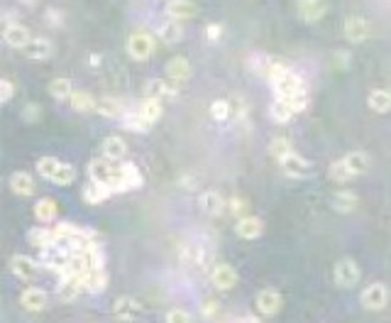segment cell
Segmentation results:
<instances>
[{
    "instance_id": "7402d4cb",
    "label": "cell",
    "mask_w": 391,
    "mask_h": 323,
    "mask_svg": "<svg viewBox=\"0 0 391 323\" xmlns=\"http://www.w3.org/2000/svg\"><path fill=\"white\" fill-rule=\"evenodd\" d=\"M183 35H186L183 32V22L174 20V17H169V20H164L157 27V37L164 44H179L183 39Z\"/></svg>"
},
{
    "instance_id": "8fae6325",
    "label": "cell",
    "mask_w": 391,
    "mask_h": 323,
    "mask_svg": "<svg viewBox=\"0 0 391 323\" xmlns=\"http://www.w3.org/2000/svg\"><path fill=\"white\" fill-rule=\"evenodd\" d=\"M274 91H277V96H289V93H301L305 91V81L301 79L296 71L286 69L284 74H279L277 79L272 81Z\"/></svg>"
},
{
    "instance_id": "9a60e30c",
    "label": "cell",
    "mask_w": 391,
    "mask_h": 323,
    "mask_svg": "<svg viewBox=\"0 0 391 323\" xmlns=\"http://www.w3.org/2000/svg\"><path fill=\"white\" fill-rule=\"evenodd\" d=\"M296 10H299L301 20L308 22V25H313V22H321L323 17H325L328 0H299Z\"/></svg>"
},
{
    "instance_id": "44dd1931",
    "label": "cell",
    "mask_w": 391,
    "mask_h": 323,
    "mask_svg": "<svg viewBox=\"0 0 391 323\" xmlns=\"http://www.w3.org/2000/svg\"><path fill=\"white\" fill-rule=\"evenodd\" d=\"M22 54L32 61H44L54 54V44L49 42L47 37H32L30 42H27V47L22 49Z\"/></svg>"
},
{
    "instance_id": "74e56055",
    "label": "cell",
    "mask_w": 391,
    "mask_h": 323,
    "mask_svg": "<svg viewBox=\"0 0 391 323\" xmlns=\"http://www.w3.org/2000/svg\"><path fill=\"white\" fill-rule=\"evenodd\" d=\"M328 179H330V182H335V184H348V182H352V179H357V177H354V172L348 167V162L338 159V162H332L330 167H328Z\"/></svg>"
},
{
    "instance_id": "f35d334b",
    "label": "cell",
    "mask_w": 391,
    "mask_h": 323,
    "mask_svg": "<svg viewBox=\"0 0 391 323\" xmlns=\"http://www.w3.org/2000/svg\"><path fill=\"white\" fill-rule=\"evenodd\" d=\"M123 125H125V130H130V133H139V135L150 133V128H152V123H147L139 110H128V113L123 115Z\"/></svg>"
},
{
    "instance_id": "f546056e",
    "label": "cell",
    "mask_w": 391,
    "mask_h": 323,
    "mask_svg": "<svg viewBox=\"0 0 391 323\" xmlns=\"http://www.w3.org/2000/svg\"><path fill=\"white\" fill-rule=\"evenodd\" d=\"M27 242H30L32 248H37V250L49 248V245H54V242H57V235H54V228H47V223H44V226L32 228V231L27 233Z\"/></svg>"
},
{
    "instance_id": "ac0fdd59",
    "label": "cell",
    "mask_w": 391,
    "mask_h": 323,
    "mask_svg": "<svg viewBox=\"0 0 391 323\" xmlns=\"http://www.w3.org/2000/svg\"><path fill=\"white\" fill-rule=\"evenodd\" d=\"M254 304H257L262 316H277L281 311V306H284V299H281V294L277 289H262L257 294V302Z\"/></svg>"
},
{
    "instance_id": "f6af8a7d",
    "label": "cell",
    "mask_w": 391,
    "mask_h": 323,
    "mask_svg": "<svg viewBox=\"0 0 391 323\" xmlns=\"http://www.w3.org/2000/svg\"><path fill=\"white\" fill-rule=\"evenodd\" d=\"M12 96H15V81L10 76H3V81H0V101L10 103Z\"/></svg>"
},
{
    "instance_id": "d4e9b609",
    "label": "cell",
    "mask_w": 391,
    "mask_h": 323,
    "mask_svg": "<svg viewBox=\"0 0 391 323\" xmlns=\"http://www.w3.org/2000/svg\"><path fill=\"white\" fill-rule=\"evenodd\" d=\"M199 15V6L193 0H169L166 3V17H174V20H191V17Z\"/></svg>"
},
{
    "instance_id": "836d02e7",
    "label": "cell",
    "mask_w": 391,
    "mask_h": 323,
    "mask_svg": "<svg viewBox=\"0 0 391 323\" xmlns=\"http://www.w3.org/2000/svg\"><path fill=\"white\" fill-rule=\"evenodd\" d=\"M71 93H74V84L66 76H57V79L49 81V96L54 101H69Z\"/></svg>"
},
{
    "instance_id": "60d3db41",
    "label": "cell",
    "mask_w": 391,
    "mask_h": 323,
    "mask_svg": "<svg viewBox=\"0 0 391 323\" xmlns=\"http://www.w3.org/2000/svg\"><path fill=\"white\" fill-rule=\"evenodd\" d=\"M210 115L218 123H228L232 118V103L225 101V98H218V101L210 103Z\"/></svg>"
},
{
    "instance_id": "7bdbcfd3",
    "label": "cell",
    "mask_w": 391,
    "mask_h": 323,
    "mask_svg": "<svg viewBox=\"0 0 391 323\" xmlns=\"http://www.w3.org/2000/svg\"><path fill=\"white\" fill-rule=\"evenodd\" d=\"M286 103V106L294 110V113H303L305 108H308V93L301 91V93H289V96H277Z\"/></svg>"
},
{
    "instance_id": "e0dca14e",
    "label": "cell",
    "mask_w": 391,
    "mask_h": 323,
    "mask_svg": "<svg viewBox=\"0 0 391 323\" xmlns=\"http://www.w3.org/2000/svg\"><path fill=\"white\" fill-rule=\"evenodd\" d=\"M199 206L210 218H218V215H223L228 211V201L223 199L218 191H213V188H208V191H203V194L199 196Z\"/></svg>"
},
{
    "instance_id": "11a10c76",
    "label": "cell",
    "mask_w": 391,
    "mask_h": 323,
    "mask_svg": "<svg viewBox=\"0 0 391 323\" xmlns=\"http://www.w3.org/2000/svg\"><path fill=\"white\" fill-rule=\"evenodd\" d=\"M384 3H391V0H384Z\"/></svg>"
},
{
    "instance_id": "1f68e13d",
    "label": "cell",
    "mask_w": 391,
    "mask_h": 323,
    "mask_svg": "<svg viewBox=\"0 0 391 323\" xmlns=\"http://www.w3.org/2000/svg\"><path fill=\"white\" fill-rule=\"evenodd\" d=\"M343 159L348 162V167L354 172V177H362V174H367V172H370V167H372V157L367 155L365 150H352V152H348V155H345Z\"/></svg>"
},
{
    "instance_id": "5bb4252c",
    "label": "cell",
    "mask_w": 391,
    "mask_h": 323,
    "mask_svg": "<svg viewBox=\"0 0 391 323\" xmlns=\"http://www.w3.org/2000/svg\"><path fill=\"white\" fill-rule=\"evenodd\" d=\"M47 304H49V299H47V291L44 289H39V286H27V289H22L20 306L25 309V311L39 313L47 309Z\"/></svg>"
},
{
    "instance_id": "8d00e7d4",
    "label": "cell",
    "mask_w": 391,
    "mask_h": 323,
    "mask_svg": "<svg viewBox=\"0 0 391 323\" xmlns=\"http://www.w3.org/2000/svg\"><path fill=\"white\" fill-rule=\"evenodd\" d=\"M139 313V304L134 302L132 296H120L113 302V316L118 318H137Z\"/></svg>"
},
{
    "instance_id": "52a82bcc",
    "label": "cell",
    "mask_w": 391,
    "mask_h": 323,
    "mask_svg": "<svg viewBox=\"0 0 391 323\" xmlns=\"http://www.w3.org/2000/svg\"><path fill=\"white\" fill-rule=\"evenodd\" d=\"M359 304H362L367 311H384L386 304H389V286L381 284V282L370 284L359 294Z\"/></svg>"
},
{
    "instance_id": "4316f807",
    "label": "cell",
    "mask_w": 391,
    "mask_h": 323,
    "mask_svg": "<svg viewBox=\"0 0 391 323\" xmlns=\"http://www.w3.org/2000/svg\"><path fill=\"white\" fill-rule=\"evenodd\" d=\"M83 289L88 294H103L108 289V272L106 267H91L83 277Z\"/></svg>"
},
{
    "instance_id": "d6a6232c",
    "label": "cell",
    "mask_w": 391,
    "mask_h": 323,
    "mask_svg": "<svg viewBox=\"0 0 391 323\" xmlns=\"http://www.w3.org/2000/svg\"><path fill=\"white\" fill-rule=\"evenodd\" d=\"M69 106H71V110H76V113L86 115V113H93V110H96L98 101L93 98V93H88V91H74L69 98Z\"/></svg>"
},
{
    "instance_id": "4fadbf2b",
    "label": "cell",
    "mask_w": 391,
    "mask_h": 323,
    "mask_svg": "<svg viewBox=\"0 0 391 323\" xmlns=\"http://www.w3.org/2000/svg\"><path fill=\"white\" fill-rule=\"evenodd\" d=\"M179 260L186 267L203 269L208 264V253H205V248L199 245V242H188V245H181V250H179Z\"/></svg>"
},
{
    "instance_id": "e575fe53",
    "label": "cell",
    "mask_w": 391,
    "mask_h": 323,
    "mask_svg": "<svg viewBox=\"0 0 391 323\" xmlns=\"http://www.w3.org/2000/svg\"><path fill=\"white\" fill-rule=\"evenodd\" d=\"M57 213H59V206L54 199H39L34 204V218L39 223H54L57 221Z\"/></svg>"
},
{
    "instance_id": "484cf974",
    "label": "cell",
    "mask_w": 391,
    "mask_h": 323,
    "mask_svg": "<svg viewBox=\"0 0 391 323\" xmlns=\"http://www.w3.org/2000/svg\"><path fill=\"white\" fill-rule=\"evenodd\" d=\"M37 184H34V177L30 172H12L10 174V191L15 196H32Z\"/></svg>"
},
{
    "instance_id": "30bf717a",
    "label": "cell",
    "mask_w": 391,
    "mask_h": 323,
    "mask_svg": "<svg viewBox=\"0 0 391 323\" xmlns=\"http://www.w3.org/2000/svg\"><path fill=\"white\" fill-rule=\"evenodd\" d=\"M145 96L159 98L161 103H172L179 98V86L172 79H150L145 84Z\"/></svg>"
},
{
    "instance_id": "b9f144b4",
    "label": "cell",
    "mask_w": 391,
    "mask_h": 323,
    "mask_svg": "<svg viewBox=\"0 0 391 323\" xmlns=\"http://www.w3.org/2000/svg\"><path fill=\"white\" fill-rule=\"evenodd\" d=\"M123 169H125V191H132V188L142 186V174H139L137 164L123 162Z\"/></svg>"
},
{
    "instance_id": "2e32d148",
    "label": "cell",
    "mask_w": 391,
    "mask_h": 323,
    "mask_svg": "<svg viewBox=\"0 0 391 323\" xmlns=\"http://www.w3.org/2000/svg\"><path fill=\"white\" fill-rule=\"evenodd\" d=\"M3 39H6L8 47L12 49H25L27 42L32 39V32L27 30L20 22H6V30H3Z\"/></svg>"
},
{
    "instance_id": "d590c367",
    "label": "cell",
    "mask_w": 391,
    "mask_h": 323,
    "mask_svg": "<svg viewBox=\"0 0 391 323\" xmlns=\"http://www.w3.org/2000/svg\"><path fill=\"white\" fill-rule=\"evenodd\" d=\"M367 106L379 115L389 113L391 110V91H386V88H377V91H372L370 96H367Z\"/></svg>"
},
{
    "instance_id": "277c9868",
    "label": "cell",
    "mask_w": 391,
    "mask_h": 323,
    "mask_svg": "<svg viewBox=\"0 0 391 323\" xmlns=\"http://www.w3.org/2000/svg\"><path fill=\"white\" fill-rule=\"evenodd\" d=\"M10 272H12V277H17L20 282H34L37 280V275H39V269H42V262L39 260H34V257H30V255H12L10 257Z\"/></svg>"
},
{
    "instance_id": "db71d44e",
    "label": "cell",
    "mask_w": 391,
    "mask_h": 323,
    "mask_svg": "<svg viewBox=\"0 0 391 323\" xmlns=\"http://www.w3.org/2000/svg\"><path fill=\"white\" fill-rule=\"evenodd\" d=\"M22 3H34V0H22Z\"/></svg>"
},
{
    "instance_id": "f1b7e54d",
    "label": "cell",
    "mask_w": 391,
    "mask_h": 323,
    "mask_svg": "<svg viewBox=\"0 0 391 323\" xmlns=\"http://www.w3.org/2000/svg\"><path fill=\"white\" fill-rule=\"evenodd\" d=\"M96 110L103 115V118H110V120L123 118V115L128 113V110H125V103L120 101V98H115V96L98 98V108H96Z\"/></svg>"
},
{
    "instance_id": "7dc6e473",
    "label": "cell",
    "mask_w": 391,
    "mask_h": 323,
    "mask_svg": "<svg viewBox=\"0 0 391 323\" xmlns=\"http://www.w3.org/2000/svg\"><path fill=\"white\" fill-rule=\"evenodd\" d=\"M39 118H42V106H37V103H27V106L22 108V120H27V123H37Z\"/></svg>"
},
{
    "instance_id": "ee69618b",
    "label": "cell",
    "mask_w": 391,
    "mask_h": 323,
    "mask_svg": "<svg viewBox=\"0 0 391 323\" xmlns=\"http://www.w3.org/2000/svg\"><path fill=\"white\" fill-rule=\"evenodd\" d=\"M291 150H294V147H291V140H289V137H274L272 145H269V152H272V155L277 157V159H281L284 155H289Z\"/></svg>"
},
{
    "instance_id": "5b68a950",
    "label": "cell",
    "mask_w": 391,
    "mask_h": 323,
    "mask_svg": "<svg viewBox=\"0 0 391 323\" xmlns=\"http://www.w3.org/2000/svg\"><path fill=\"white\" fill-rule=\"evenodd\" d=\"M279 167H281V172L291 179H308L313 174L311 162L305 159V157H301L299 152H294V150L279 159Z\"/></svg>"
},
{
    "instance_id": "cb8c5ba5",
    "label": "cell",
    "mask_w": 391,
    "mask_h": 323,
    "mask_svg": "<svg viewBox=\"0 0 391 323\" xmlns=\"http://www.w3.org/2000/svg\"><path fill=\"white\" fill-rule=\"evenodd\" d=\"M330 206L332 211H338V213H352L354 208L359 206V196L350 188H338L335 194L330 196Z\"/></svg>"
},
{
    "instance_id": "8992f818",
    "label": "cell",
    "mask_w": 391,
    "mask_h": 323,
    "mask_svg": "<svg viewBox=\"0 0 391 323\" xmlns=\"http://www.w3.org/2000/svg\"><path fill=\"white\" fill-rule=\"evenodd\" d=\"M332 277H335V284H338L340 289H354V286L359 284V280H362V272H359V267H357L354 260L345 257L335 264Z\"/></svg>"
},
{
    "instance_id": "6da1fadb",
    "label": "cell",
    "mask_w": 391,
    "mask_h": 323,
    "mask_svg": "<svg viewBox=\"0 0 391 323\" xmlns=\"http://www.w3.org/2000/svg\"><path fill=\"white\" fill-rule=\"evenodd\" d=\"M123 162L110 159V157L103 155L101 159H93L91 164H88V179H91V182L106 184V186L113 188L115 194H125V169H123Z\"/></svg>"
},
{
    "instance_id": "c3c4849f",
    "label": "cell",
    "mask_w": 391,
    "mask_h": 323,
    "mask_svg": "<svg viewBox=\"0 0 391 323\" xmlns=\"http://www.w3.org/2000/svg\"><path fill=\"white\" fill-rule=\"evenodd\" d=\"M232 103V115H235V120H245L247 118V101L242 96H235L230 98Z\"/></svg>"
},
{
    "instance_id": "7c38bea8",
    "label": "cell",
    "mask_w": 391,
    "mask_h": 323,
    "mask_svg": "<svg viewBox=\"0 0 391 323\" xmlns=\"http://www.w3.org/2000/svg\"><path fill=\"white\" fill-rule=\"evenodd\" d=\"M237 272L235 269L230 267V264H225V262H220V264H215L213 269H210V282H213V286L218 291H230V289H235L237 286Z\"/></svg>"
},
{
    "instance_id": "f907efd6",
    "label": "cell",
    "mask_w": 391,
    "mask_h": 323,
    "mask_svg": "<svg viewBox=\"0 0 391 323\" xmlns=\"http://www.w3.org/2000/svg\"><path fill=\"white\" fill-rule=\"evenodd\" d=\"M199 184H201V177H199V174H193V172L183 174V177L179 179V186L186 188V191H193V188H199Z\"/></svg>"
},
{
    "instance_id": "83f0119b",
    "label": "cell",
    "mask_w": 391,
    "mask_h": 323,
    "mask_svg": "<svg viewBox=\"0 0 391 323\" xmlns=\"http://www.w3.org/2000/svg\"><path fill=\"white\" fill-rule=\"evenodd\" d=\"M101 152L110 159H118L123 162L128 157V142L120 137V135H108L106 140L101 142Z\"/></svg>"
},
{
    "instance_id": "bcb514c9",
    "label": "cell",
    "mask_w": 391,
    "mask_h": 323,
    "mask_svg": "<svg viewBox=\"0 0 391 323\" xmlns=\"http://www.w3.org/2000/svg\"><path fill=\"white\" fill-rule=\"evenodd\" d=\"M193 318L191 311H186V309H169L166 311V321L169 323H188Z\"/></svg>"
},
{
    "instance_id": "f5cc1de1",
    "label": "cell",
    "mask_w": 391,
    "mask_h": 323,
    "mask_svg": "<svg viewBox=\"0 0 391 323\" xmlns=\"http://www.w3.org/2000/svg\"><path fill=\"white\" fill-rule=\"evenodd\" d=\"M223 37V25H208L205 27V39L208 42H218Z\"/></svg>"
},
{
    "instance_id": "816d5d0a",
    "label": "cell",
    "mask_w": 391,
    "mask_h": 323,
    "mask_svg": "<svg viewBox=\"0 0 391 323\" xmlns=\"http://www.w3.org/2000/svg\"><path fill=\"white\" fill-rule=\"evenodd\" d=\"M201 313H203L205 318H213L215 313H218V302H213V299H205V302L201 304Z\"/></svg>"
},
{
    "instance_id": "4dcf8cb0",
    "label": "cell",
    "mask_w": 391,
    "mask_h": 323,
    "mask_svg": "<svg viewBox=\"0 0 391 323\" xmlns=\"http://www.w3.org/2000/svg\"><path fill=\"white\" fill-rule=\"evenodd\" d=\"M139 113H142V118L147 120V123H159L161 115H164V103L159 101V98H152V96H145L142 98V103H139L137 108Z\"/></svg>"
},
{
    "instance_id": "ffe728a7",
    "label": "cell",
    "mask_w": 391,
    "mask_h": 323,
    "mask_svg": "<svg viewBox=\"0 0 391 323\" xmlns=\"http://www.w3.org/2000/svg\"><path fill=\"white\" fill-rule=\"evenodd\" d=\"M166 79H172L177 86L186 84L191 79V61L186 57H172L166 61Z\"/></svg>"
},
{
    "instance_id": "ba28073f",
    "label": "cell",
    "mask_w": 391,
    "mask_h": 323,
    "mask_svg": "<svg viewBox=\"0 0 391 323\" xmlns=\"http://www.w3.org/2000/svg\"><path fill=\"white\" fill-rule=\"evenodd\" d=\"M81 291H86V289H83V277L79 275H61L57 286H54V296H57L61 304H71L74 299H79Z\"/></svg>"
},
{
    "instance_id": "d6986e66",
    "label": "cell",
    "mask_w": 391,
    "mask_h": 323,
    "mask_svg": "<svg viewBox=\"0 0 391 323\" xmlns=\"http://www.w3.org/2000/svg\"><path fill=\"white\" fill-rule=\"evenodd\" d=\"M235 233L242 237V240H254L264 233V221L257 218V215H240L235 223Z\"/></svg>"
},
{
    "instance_id": "681fc988",
    "label": "cell",
    "mask_w": 391,
    "mask_h": 323,
    "mask_svg": "<svg viewBox=\"0 0 391 323\" xmlns=\"http://www.w3.org/2000/svg\"><path fill=\"white\" fill-rule=\"evenodd\" d=\"M228 211H230L232 215H245L247 213V201L242 199V196H232V199H228Z\"/></svg>"
},
{
    "instance_id": "603a6c76",
    "label": "cell",
    "mask_w": 391,
    "mask_h": 323,
    "mask_svg": "<svg viewBox=\"0 0 391 323\" xmlns=\"http://www.w3.org/2000/svg\"><path fill=\"white\" fill-rule=\"evenodd\" d=\"M113 194H115L113 188L106 186V184H101V182H88L86 186H83V191H81V196H83V201H86L88 206L106 204Z\"/></svg>"
},
{
    "instance_id": "7a4b0ae2",
    "label": "cell",
    "mask_w": 391,
    "mask_h": 323,
    "mask_svg": "<svg viewBox=\"0 0 391 323\" xmlns=\"http://www.w3.org/2000/svg\"><path fill=\"white\" fill-rule=\"evenodd\" d=\"M37 172H39V177L57 184V186H69V184H74V179H76V169L71 167L69 162H61V159H57V157H39Z\"/></svg>"
},
{
    "instance_id": "ab89813d",
    "label": "cell",
    "mask_w": 391,
    "mask_h": 323,
    "mask_svg": "<svg viewBox=\"0 0 391 323\" xmlns=\"http://www.w3.org/2000/svg\"><path fill=\"white\" fill-rule=\"evenodd\" d=\"M269 115H272V120L274 123H279V125H284V123H289L291 118H294V110H291L289 106H286L281 98H277V101L272 103V108H269Z\"/></svg>"
},
{
    "instance_id": "3957f363",
    "label": "cell",
    "mask_w": 391,
    "mask_h": 323,
    "mask_svg": "<svg viewBox=\"0 0 391 323\" xmlns=\"http://www.w3.org/2000/svg\"><path fill=\"white\" fill-rule=\"evenodd\" d=\"M125 49H128L130 59L147 61L157 49L154 35L147 32V30H134V32L128 35V44H125Z\"/></svg>"
},
{
    "instance_id": "9c48e42d",
    "label": "cell",
    "mask_w": 391,
    "mask_h": 323,
    "mask_svg": "<svg viewBox=\"0 0 391 323\" xmlns=\"http://www.w3.org/2000/svg\"><path fill=\"white\" fill-rule=\"evenodd\" d=\"M343 35H345V39H348L350 44H362V42H367V39H370L372 27H370V22H367L365 17L350 15V17H345Z\"/></svg>"
}]
</instances>
